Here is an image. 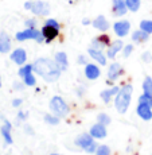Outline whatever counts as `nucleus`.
Here are the masks:
<instances>
[{"instance_id":"obj_10","label":"nucleus","mask_w":152,"mask_h":155,"mask_svg":"<svg viewBox=\"0 0 152 155\" xmlns=\"http://www.w3.org/2000/svg\"><path fill=\"white\" fill-rule=\"evenodd\" d=\"M11 59L15 62L16 65H23L27 59V54H26V50L24 49H16L12 51L11 54Z\"/></svg>"},{"instance_id":"obj_17","label":"nucleus","mask_w":152,"mask_h":155,"mask_svg":"<svg viewBox=\"0 0 152 155\" xmlns=\"http://www.w3.org/2000/svg\"><path fill=\"white\" fill-rule=\"evenodd\" d=\"M93 26L97 30L102 31V32L108 31V28H109V23H108V20L105 19V16H104V15H98L96 19L93 20Z\"/></svg>"},{"instance_id":"obj_43","label":"nucleus","mask_w":152,"mask_h":155,"mask_svg":"<svg viewBox=\"0 0 152 155\" xmlns=\"http://www.w3.org/2000/svg\"><path fill=\"white\" fill-rule=\"evenodd\" d=\"M53 155H58V154H53Z\"/></svg>"},{"instance_id":"obj_9","label":"nucleus","mask_w":152,"mask_h":155,"mask_svg":"<svg viewBox=\"0 0 152 155\" xmlns=\"http://www.w3.org/2000/svg\"><path fill=\"white\" fill-rule=\"evenodd\" d=\"M100 74H101V70L98 69L97 65H93V64L85 65V76H86V78L96 80V78L100 77Z\"/></svg>"},{"instance_id":"obj_25","label":"nucleus","mask_w":152,"mask_h":155,"mask_svg":"<svg viewBox=\"0 0 152 155\" xmlns=\"http://www.w3.org/2000/svg\"><path fill=\"white\" fill-rule=\"evenodd\" d=\"M125 3H127V8L129 11H132V12L139 11L140 4H141V2H140V0H125Z\"/></svg>"},{"instance_id":"obj_22","label":"nucleus","mask_w":152,"mask_h":155,"mask_svg":"<svg viewBox=\"0 0 152 155\" xmlns=\"http://www.w3.org/2000/svg\"><path fill=\"white\" fill-rule=\"evenodd\" d=\"M2 135L4 136L5 143H12V138H11V123L8 120H4V126L2 127Z\"/></svg>"},{"instance_id":"obj_24","label":"nucleus","mask_w":152,"mask_h":155,"mask_svg":"<svg viewBox=\"0 0 152 155\" xmlns=\"http://www.w3.org/2000/svg\"><path fill=\"white\" fill-rule=\"evenodd\" d=\"M143 91L145 94L152 97V78L151 77H145L144 82H143Z\"/></svg>"},{"instance_id":"obj_39","label":"nucleus","mask_w":152,"mask_h":155,"mask_svg":"<svg viewBox=\"0 0 152 155\" xmlns=\"http://www.w3.org/2000/svg\"><path fill=\"white\" fill-rule=\"evenodd\" d=\"M15 88H16V89H22L23 85H19V82H15Z\"/></svg>"},{"instance_id":"obj_7","label":"nucleus","mask_w":152,"mask_h":155,"mask_svg":"<svg viewBox=\"0 0 152 155\" xmlns=\"http://www.w3.org/2000/svg\"><path fill=\"white\" fill-rule=\"evenodd\" d=\"M58 32H59V28H55L49 25H44L43 28H42V35H43L46 42H51L53 39H55L58 37Z\"/></svg>"},{"instance_id":"obj_26","label":"nucleus","mask_w":152,"mask_h":155,"mask_svg":"<svg viewBox=\"0 0 152 155\" xmlns=\"http://www.w3.org/2000/svg\"><path fill=\"white\" fill-rule=\"evenodd\" d=\"M140 30L152 34V20H141L140 22Z\"/></svg>"},{"instance_id":"obj_12","label":"nucleus","mask_w":152,"mask_h":155,"mask_svg":"<svg viewBox=\"0 0 152 155\" xmlns=\"http://www.w3.org/2000/svg\"><path fill=\"white\" fill-rule=\"evenodd\" d=\"M93 136L92 135H88V134H82V135H79L78 138H77L76 140V144L79 146L81 148H83V150H86V148L89 147V146L93 144Z\"/></svg>"},{"instance_id":"obj_38","label":"nucleus","mask_w":152,"mask_h":155,"mask_svg":"<svg viewBox=\"0 0 152 155\" xmlns=\"http://www.w3.org/2000/svg\"><path fill=\"white\" fill-rule=\"evenodd\" d=\"M20 104H22V100H20V99H16V100L12 101V105H14V107H19Z\"/></svg>"},{"instance_id":"obj_40","label":"nucleus","mask_w":152,"mask_h":155,"mask_svg":"<svg viewBox=\"0 0 152 155\" xmlns=\"http://www.w3.org/2000/svg\"><path fill=\"white\" fill-rule=\"evenodd\" d=\"M18 116H19V119H24V113L23 112H19V115Z\"/></svg>"},{"instance_id":"obj_31","label":"nucleus","mask_w":152,"mask_h":155,"mask_svg":"<svg viewBox=\"0 0 152 155\" xmlns=\"http://www.w3.org/2000/svg\"><path fill=\"white\" fill-rule=\"evenodd\" d=\"M109 153H111V151H109L108 146H101V147H98L96 155H109Z\"/></svg>"},{"instance_id":"obj_5","label":"nucleus","mask_w":152,"mask_h":155,"mask_svg":"<svg viewBox=\"0 0 152 155\" xmlns=\"http://www.w3.org/2000/svg\"><path fill=\"white\" fill-rule=\"evenodd\" d=\"M30 11H31L34 15H38V16H46V15L50 14V5L47 4L46 2H32L31 7H30Z\"/></svg>"},{"instance_id":"obj_29","label":"nucleus","mask_w":152,"mask_h":155,"mask_svg":"<svg viewBox=\"0 0 152 155\" xmlns=\"http://www.w3.org/2000/svg\"><path fill=\"white\" fill-rule=\"evenodd\" d=\"M23 80H24V84H26V85H28V86H32V85L37 84V80H35V77L32 76V73L27 74V76H26Z\"/></svg>"},{"instance_id":"obj_6","label":"nucleus","mask_w":152,"mask_h":155,"mask_svg":"<svg viewBox=\"0 0 152 155\" xmlns=\"http://www.w3.org/2000/svg\"><path fill=\"white\" fill-rule=\"evenodd\" d=\"M113 30H115L116 35H118V37H125V35H128V32H129V30H131V23L128 22V20L116 22L115 25H113Z\"/></svg>"},{"instance_id":"obj_18","label":"nucleus","mask_w":152,"mask_h":155,"mask_svg":"<svg viewBox=\"0 0 152 155\" xmlns=\"http://www.w3.org/2000/svg\"><path fill=\"white\" fill-rule=\"evenodd\" d=\"M11 50V39L5 32H0V53H8Z\"/></svg>"},{"instance_id":"obj_33","label":"nucleus","mask_w":152,"mask_h":155,"mask_svg":"<svg viewBox=\"0 0 152 155\" xmlns=\"http://www.w3.org/2000/svg\"><path fill=\"white\" fill-rule=\"evenodd\" d=\"M132 51H133V46H132V45H128V46L124 47V53H123V54H124L125 58H127L128 55H131V53H132Z\"/></svg>"},{"instance_id":"obj_3","label":"nucleus","mask_w":152,"mask_h":155,"mask_svg":"<svg viewBox=\"0 0 152 155\" xmlns=\"http://www.w3.org/2000/svg\"><path fill=\"white\" fill-rule=\"evenodd\" d=\"M50 109H51L57 116H59V117L66 116L67 113H69V107H67V104L59 96H54L50 100Z\"/></svg>"},{"instance_id":"obj_20","label":"nucleus","mask_w":152,"mask_h":155,"mask_svg":"<svg viewBox=\"0 0 152 155\" xmlns=\"http://www.w3.org/2000/svg\"><path fill=\"white\" fill-rule=\"evenodd\" d=\"M109 46V38L106 35H101L98 38H94L93 42H92V47L98 50H102L104 47H108Z\"/></svg>"},{"instance_id":"obj_14","label":"nucleus","mask_w":152,"mask_h":155,"mask_svg":"<svg viewBox=\"0 0 152 155\" xmlns=\"http://www.w3.org/2000/svg\"><path fill=\"white\" fill-rule=\"evenodd\" d=\"M90 135L93 138H97V139H104L106 136V130L104 127V124L98 123V124H94L93 127L90 128Z\"/></svg>"},{"instance_id":"obj_35","label":"nucleus","mask_w":152,"mask_h":155,"mask_svg":"<svg viewBox=\"0 0 152 155\" xmlns=\"http://www.w3.org/2000/svg\"><path fill=\"white\" fill-rule=\"evenodd\" d=\"M26 26H27L28 28H35V26H37V20H35V19L26 20Z\"/></svg>"},{"instance_id":"obj_37","label":"nucleus","mask_w":152,"mask_h":155,"mask_svg":"<svg viewBox=\"0 0 152 155\" xmlns=\"http://www.w3.org/2000/svg\"><path fill=\"white\" fill-rule=\"evenodd\" d=\"M78 62H79V64H82V65H86L85 57H83V55H79V57H78Z\"/></svg>"},{"instance_id":"obj_8","label":"nucleus","mask_w":152,"mask_h":155,"mask_svg":"<svg viewBox=\"0 0 152 155\" xmlns=\"http://www.w3.org/2000/svg\"><path fill=\"white\" fill-rule=\"evenodd\" d=\"M136 112L143 120H151L152 119V111H151V107L147 105V104H141L139 103L137 108H136Z\"/></svg>"},{"instance_id":"obj_41","label":"nucleus","mask_w":152,"mask_h":155,"mask_svg":"<svg viewBox=\"0 0 152 155\" xmlns=\"http://www.w3.org/2000/svg\"><path fill=\"white\" fill-rule=\"evenodd\" d=\"M82 23H83V25H89V23H90V22H89L88 19H83V20H82Z\"/></svg>"},{"instance_id":"obj_1","label":"nucleus","mask_w":152,"mask_h":155,"mask_svg":"<svg viewBox=\"0 0 152 155\" xmlns=\"http://www.w3.org/2000/svg\"><path fill=\"white\" fill-rule=\"evenodd\" d=\"M32 70L40 76L42 78H44L47 82H54L59 78L61 76V69L57 65L55 61L49 58H38L37 61L32 64Z\"/></svg>"},{"instance_id":"obj_34","label":"nucleus","mask_w":152,"mask_h":155,"mask_svg":"<svg viewBox=\"0 0 152 155\" xmlns=\"http://www.w3.org/2000/svg\"><path fill=\"white\" fill-rule=\"evenodd\" d=\"M46 25L53 26V27H55V28H61V26H59V23L57 22L55 19H47V20H46Z\"/></svg>"},{"instance_id":"obj_13","label":"nucleus","mask_w":152,"mask_h":155,"mask_svg":"<svg viewBox=\"0 0 152 155\" xmlns=\"http://www.w3.org/2000/svg\"><path fill=\"white\" fill-rule=\"evenodd\" d=\"M88 53H89V55H90L94 61H97L100 65H106V57L104 55V53L101 51V50L90 47V49L88 50Z\"/></svg>"},{"instance_id":"obj_4","label":"nucleus","mask_w":152,"mask_h":155,"mask_svg":"<svg viewBox=\"0 0 152 155\" xmlns=\"http://www.w3.org/2000/svg\"><path fill=\"white\" fill-rule=\"evenodd\" d=\"M27 39H34L37 42H43V35H42V31H38L37 28H27L24 31H19L16 34V41L19 42H23V41Z\"/></svg>"},{"instance_id":"obj_19","label":"nucleus","mask_w":152,"mask_h":155,"mask_svg":"<svg viewBox=\"0 0 152 155\" xmlns=\"http://www.w3.org/2000/svg\"><path fill=\"white\" fill-rule=\"evenodd\" d=\"M55 62H57V65L59 66L61 70H66L67 66H69V61H67L66 53H63V51L57 53L55 54Z\"/></svg>"},{"instance_id":"obj_36","label":"nucleus","mask_w":152,"mask_h":155,"mask_svg":"<svg viewBox=\"0 0 152 155\" xmlns=\"http://www.w3.org/2000/svg\"><path fill=\"white\" fill-rule=\"evenodd\" d=\"M85 151H88V153H94V151H96V143H93L92 146H89Z\"/></svg>"},{"instance_id":"obj_32","label":"nucleus","mask_w":152,"mask_h":155,"mask_svg":"<svg viewBox=\"0 0 152 155\" xmlns=\"http://www.w3.org/2000/svg\"><path fill=\"white\" fill-rule=\"evenodd\" d=\"M44 120H46L49 124H53V126L59 123V119H58V117H54V116H50V115H46V116H44Z\"/></svg>"},{"instance_id":"obj_16","label":"nucleus","mask_w":152,"mask_h":155,"mask_svg":"<svg viewBox=\"0 0 152 155\" xmlns=\"http://www.w3.org/2000/svg\"><path fill=\"white\" fill-rule=\"evenodd\" d=\"M123 49V41H115L108 46V51H106V55L108 58H115L116 54H117L120 50Z\"/></svg>"},{"instance_id":"obj_15","label":"nucleus","mask_w":152,"mask_h":155,"mask_svg":"<svg viewBox=\"0 0 152 155\" xmlns=\"http://www.w3.org/2000/svg\"><path fill=\"white\" fill-rule=\"evenodd\" d=\"M123 73V69H121V65L117 64V62H113V64L109 66V70H108V78L115 81V80L118 78V76Z\"/></svg>"},{"instance_id":"obj_28","label":"nucleus","mask_w":152,"mask_h":155,"mask_svg":"<svg viewBox=\"0 0 152 155\" xmlns=\"http://www.w3.org/2000/svg\"><path fill=\"white\" fill-rule=\"evenodd\" d=\"M139 103H141V104H147V105H150L151 108H152V97L151 96H148V94H141V96L139 97Z\"/></svg>"},{"instance_id":"obj_11","label":"nucleus","mask_w":152,"mask_h":155,"mask_svg":"<svg viewBox=\"0 0 152 155\" xmlns=\"http://www.w3.org/2000/svg\"><path fill=\"white\" fill-rule=\"evenodd\" d=\"M113 2V12L117 16H123L127 14L128 8H127V3L125 0H112Z\"/></svg>"},{"instance_id":"obj_42","label":"nucleus","mask_w":152,"mask_h":155,"mask_svg":"<svg viewBox=\"0 0 152 155\" xmlns=\"http://www.w3.org/2000/svg\"><path fill=\"white\" fill-rule=\"evenodd\" d=\"M0 86H2V78H0Z\"/></svg>"},{"instance_id":"obj_21","label":"nucleus","mask_w":152,"mask_h":155,"mask_svg":"<svg viewBox=\"0 0 152 155\" xmlns=\"http://www.w3.org/2000/svg\"><path fill=\"white\" fill-rule=\"evenodd\" d=\"M118 91H120V89H118L117 86H115V88H112V89H106V91H102V92H101V99L104 100V103L109 104L111 99H112L113 96H115V94L118 93Z\"/></svg>"},{"instance_id":"obj_30","label":"nucleus","mask_w":152,"mask_h":155,"mask_svg":"<svg viewBox=\"0 0 152 155\" xmlns=\"http://www.w3.org/2000/svg\"><path fill=\"white\" fill-rule=\"evenodd\" d=\"M98 123H101V124H104V126H106V124L111 123V117H108L106 115L101 113V115H98Z\"/></svg>"},{"instance_id":"obj_27","label":"nucleus","mask_w":152,"mask_h":155,"mask_svg":"<svg viewBox=\"0 0 152 155\" xmlns=\"http://www.w3.org/2000/svg\"><path fill=\"white\" fill-rule=\"evenodd\" d=\"M30 73H32V65H24V66L20 68L19 71H18V74H19L22 78H24V77Z\"/></svg>"},{"instance_id":"obj_23","label":"nucleus","mask_w":152,"mask_h":155,"mask_svg":"<svg viewBox=\"0 0 152 155\" xmlns=\"http://www.w3.org/2000/svg\"><path fill=\"white\" fill-rule=\"evenodd\" d=\"M148 32H145V31H143V30H137V31H135L132 34V41L133 42H145V41H148Z\"/></svg>"},{"instance_id":"obj_2","label":"nucleus","mask_w":152,"mask_h":155,"mask_svg":"<svg viewBox=\"0 0 152 155\" xmlns=\"http://www.w3.org/2000/svg\"><path fill=\"white\" fill-rule=\"evenodd\" d=\"M132 85H125L118 91V93L116 94L115 105L120 113H125L128 111V107L131 104V99H132Z\"/></svg>"}]
</instances>
